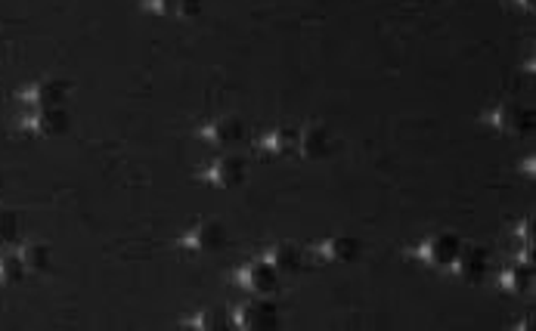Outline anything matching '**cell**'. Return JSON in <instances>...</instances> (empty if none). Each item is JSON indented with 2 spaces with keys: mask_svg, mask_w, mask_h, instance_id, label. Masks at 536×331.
<instances>
[{
  "mask_svg": "<svg viewBox=\"0 0 536 331\" xmlns=\"http://www.w3.org/2000/svg\"><path fill=\"white\" fill-rule=\"evenodd\" d=\"M490 121L499 133H511V137H524V133L533 130V112L521 106V102H502V106H496Z\"/></svg>",
  "mask_w": 536,
  "mask_h": 331,
  "instance_id": "1",
  "label": "cell"
},
{
  "mask_svg": "<svg viewBox=\"0 0 536 331\" xmlns=\"http://www.w3.org/2000/svg\"><path fill=\"white\" fill-rule=\"evenodd\" d=\"M236 326L246 331H267L279 326V310H276L273 301L267 297H255V301L242 304L239 313H236Z\"/></svg>",
  "mask_w": 536,
  "mask_h": 331,
  "instance_id": "2",
  "label": "cell"
},
{
  "mask_svg": "<svg viewBox=\"0 0 536 331\" xmlns=\"http://www.w3.org/2000/svg\"><path fill=\"white\" fill-rule=\"evenodd\" d=\"M68 97V84L59 81V78H44V81L26 87V90L19 93V99L26 102V106H35V109H53V106H62Z\"/></svg>",
  "mask_w": 536,
  "mask_h": 331,
  "instance_id": "3",
  "label": "cell"
},
{
  "mask_svg": "<svg viewBox=\"0 0 536 331\" xmlns=\"http://www.w3.org/2000/svg\"><path fill=\"white\" fill-rule=\"evenodd\" d=\"M453 270L459 279L478 285V282H484L487 270H490V257H487V251L478 245H462L459 254H456V260H453Z\"/></svg>",
  "mask_w": 536,
  "mask_h": 331,
  "instance_id": "4",
  "label": "cell"
},
{
  "mask_svg": "<svg viewBox=\"0 0 536 331\" xmlns=\"http://www.w3.org/2000/svg\"><path fill=\"white\" fill-rule=\"evenodd\" d=\"M239 282L246 285L251 295H276L279 291V273L270 260H255L246 270L239 273Z\"/></svg>",
  "mask_w": 536,
  "mask_h": 331,
  "instance_id": "5",
  "label": "cell"
},
{
  "mask_svg": "<svg viewBox=\"0 0 536 331\" xmlns=\"http://www.w3.org/2000/svg\"><path fill=\"white\" fill-rule=\"evenodd\" d=\"M459 248H462V239L456 233H437L419 248V254L428 260L431 266H453Z\"/></svg>",
  "mask_w": 536,
  "mask_h": 331,
  "instance_id": "6",
  "label": "cell"
},
{
  "mask_svg": "<svg viewBox=\"0 0 536 331\" xmlns=\"http://www.w3.org/2000/svg\"><path fill=\"white\" fill-rule=\"evenodd\" d=\"M180 245L189 251H217L226 245V226L220 223V220H202Z\"/></svg>",
  "mask_w": 536,
  "mask_h": 331,
  "instance_id": "7",
  "label": "cell"
},
{
  "mask_svg": "<svg viewBox=\"0 0 536 331\" xmlns=\"http://www.w3.org/2000/svg\"><path fill=\"white\" fill-rule=\"evenodd\" d=\"M22 124H26V130H35V133H41V137H59V133L68 130V115L62 106L37 109V112L28 115Z\"/></svg>",
  "mask_w": 536,
  "mask_h": 331,
  "instance_id": "8",
  "label": "cell"
},
{
  "mask_svg": "<svg viewBox=\"0 0 536 331\" xmlns=\"http://www.w3.org/2000/svg\"><path fill=\"white\" fill-rule=\"evenodd\" d=\"M208 180L220 189H236L246 180V161L239 155H220V159L208 168Z\"/></svg>",
  "mask_w": 536,
  "mask_h": 331,
  "instance_id": "9",
  "label": "cell"
},
{
  "mask_svg": "<svg viewBox=\"0 0 536 331\" xmlns=\"http://www.w3.org/2000/svg\"><path fill=\"white\" fill-rule=\"evenodd\" d=\"M298 149H301L304 159H326L332 152V133H329L326 124H307L298 133Z\"/></svg>",
  "mask_w": 536,
  "mask_h": 331,
  "instance_id": "10",
  "label": "cell"
},
{
  "mask_svg": "<svg viewBox=\"0 0 536 331\" xmlns=\"http://www.w3.org/2000/svg\"><path fill=\"white\" fill-rule=\"evenodd\" d=\"M205 137H208L215 146L226 149V146H233V143H239L242 140V121L239 118H233V115L217 118V121H211L208 128H205Z\"/></svg>",
  "mask_w": 536,
  "mask_h": 331,
  "instance_id": "11",
  "label": "cell"
},
{
  "mask_svg": "<svg viewBox=\"0 0 536 331\" xmlns=\"http://www.w3.org/2000/svg\"><path fill=\"white\" fill-rule=\"evenodd\" d=\"M502 288L509 291V295L515 297H524L533 291V264L531 260H521V264H515L511 270L502 275Z\"/></svg>",
  "mask_w": 536,
  "mask_h": 331,
  "instance_id": "12",
  "label": "cell"
},
{
  "mask_svg": "<svg viewBox=\"0 0 536 331\" xmlns=\"http://www.w3.org/2000/svg\"><path fill=\"white\" fill-rule=\"evenodd\" d=\"M19 260H22V266H26V273H44V270H50V264H53V251L50 245H44V242H26V245L19 248Z\"/></svg>",
  "mask_w": 536,
  "mask_h": 331,
  "instance_id": "13",
  "label": "cell"
},
{
  "mask_svg": "<svg viewBox=\"0 0 536 331\" xmlns=\"http://www.w3.org/2000/svg\"><path fill=\"white\" fill-rule=\"evenodd\" d=\"M270 264L276 266V273H298L304 266V251L295 245V242H282L270 251Z\"/></svg>",
  "mask_w": 536,
  "mask_h": 331,
  "instance_id": "14",
  "label": "cell"
},
{
  "mask_svg": "<svg viewBox=\"0 0 536 331\" xmlns=\"http://www.w3.org/2000/svg\"><path fill=\"white\" fill-rule=\"evenodd\" d=\"M322 257L335 260V264H353L360 257V242L351 239V235H338V239L322 245Z\"/></svg>",
  "mask_w": 536,
  "mask_h": 331,
  "instance_id": "15",
  "label": "cell"
},
{
  "mask_svg": "<svg viewBox=\"0 0 536 331\" xmlns=\"http://www.w3.org/2000/svg\"><path fill=\"white\" fill-rule=\"evenodd\" d=\"M261 146H264V152L289 155L291 149H298V130L295 128H276L261 140Z\"/></svg>",
  "mask_w": 536,
  "mask_h": 331,
  "instance_id": "16",
  "label": "cell"
},
{
  "mask_svg": "<svg viewBox=\"0 0 536 331\" xmlns=\"http://www.w3.org/2000/svg\"><path fill=\"white\" fill-rule=\"evenodd\" d=\"M19 233H22L19 214L10 208H0V245H16V242H19Z\"/></svg>",
  "mask_w": 536,
  "mask_h": 331,
  "instance_id": "17",
  "label": "cell"
},
{
  "mask_svg": "<svg viewBox=\"0 0 536 331\" xmlns=\"http://www.w3.org/2000/svg\"><path fill=\"white\" fill-rule=\"evenodd\" d=\"M26 275L19 254H0V285H16Z\"/></svg>",
  "mask_w": 536,
  "mask_h": 331,
  "instance_id": "18",
  "label": "cell"
},
{
  "mask_svg": "<svg viewBox=\"0 0 536 331\" xmlns=\"http://www.w3.org/2000/svg\"><path fill=\"white\" fill-rule=\"evenodd\" d=\"M193 326L195 328H202V331H217V328H230V319H226V313H220V310H202L199 316L193 319Z\"/></svg>",
  "mask_w": 536,
  "mask_h": 331,
  "instance_id": "19",
  "label": "cell"
},
{
  "mask_svg": "<svg viewBox=\"0 0 536 331\" xmlns=\"http://www.w3.org/2000/svg\"><path fill=\"white\" fill-rule=\"evenodd\" d=\"M518 239H521L524 254H533V220H521V226H518Z\"/></svg>",
  "mask_w": 536,
  "mask_h": 331,
  "instance_id": "20",
  "label": "cell"
},
{
  "mask_svg": "<svg viewBox=\"0 0 536 331\" xmlns=\"http://www.w3.org/2000/svg\"><path fill=\"white\" fill-rule=\"evenodd\" d=\"M202 0H180L177 6V16H184V19H195V16H202Z\"/></svg>",
  "mask_w": 536,
  "mask_h": 331,
  "instance_id": "21",
  "label": "cell"
},
{
  "mask_svg": "<svg viewBox=\"0 0 536 331\" xmlns=\"http://www.w3.org/2000/svg\"><path fill=\"white\" fill-rule=\"evenodd\" d=\"M152 6H155V10H159L162 16H177L180 0H152Z\"/></svg>",
  "mask_w": 536,
  "mask_h": 331,
  "instance_id": "22",
  "label": "cell"
},
{
  "mask_svg": "<svg viewBox=\"0 0 536 331\" xmlns=\"http://www.w3.org/2000/svg\"><path fill=\"white\" fill-rule=\"evenodd\" d=\"M521 4V10H533V0H518Z\"/></svg>",
  "mask_w": 536,
  "mask_h": 331,
  "instance_id": "23",
  "label": "cell"
}]
</instances>
